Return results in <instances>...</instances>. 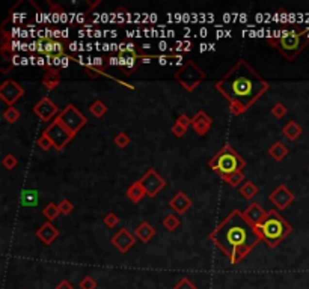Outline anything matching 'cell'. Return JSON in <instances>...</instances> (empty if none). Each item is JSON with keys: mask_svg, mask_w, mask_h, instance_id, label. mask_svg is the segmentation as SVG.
<instances>
[{"mask_svg": "<svg viewBox=\"0 0 309 289\" xmlns=\"http://www.w3.org/2000/svg\"><path fill=\"white\" fill-rule=\"evenodd\" d=\"M214 88L229 103L231 113L238 116L246 113L269 91L270 85L246 61H238Z\"/></svg>", "mask_w": 309, "mask_h": 289, "instance_id": "obj_1", "label": "cell"}, {"mask_svg": "<svg viewBox=\"0 0 309 289\" xmlns=\"http://www.w3.org/2000/svg\"><path fill=\"white\" fill-rule=\"evenodd\" d=\"M208 238L229 259L232 265L242 262L258 243L262 241L257 228L252 226L238 210L229 213V215L210 233Z\"/></svg>", "mask_w": 309, "mask_h": 289, "instance_id": "obj_2", "label": "cell"}, {"mask_svg": "<svg viewBox=\"0 0 309 289\" xmlns=\"http://www.w3.org/2000/svg\"><path fill=\"white\" fill-rule=\"evenodd\" d=\"M267 43L282 53L287 61H294L309 44V30L299 24H291L280 36L267 38Z\"/></svg>", "mask_w": 309, "mask_h": 289, "instance_id": "obj_3", "label": "cell"}, {"mask_svg": "<svg viewBox=\"0 0 309 289\" xmlns=\"http://www.w3.org/2000/svg\"><path fill=\"white\" fill-rule=\"evenodd\" d=\"M257 230L261 240L269 247L275 249L290 235L293 228L276 210H270L267 211V217L264 222L257 226Z\"/></svg>", "mask_w": 309, "mask_h": 289, "instance_id": "obj_4", "label": "cell"}, {"mask_svg": "<svg viewBox=\"0 0 309 289\" xmlns=\"http://www.w3.org/2000/svg\"><path fill=\"white\" fill-rule=\"evenodd\" d=\"M208 166L214 170L220 178L232 175L235 172H243L246 167V161L238 155L237 151L231 145H225L219 152L208 161Z\"/></svg>", "mask_w": 309, "mask_h": 289, "instance_id": "obj_5", "label": "cell"}, {"mask_svg": "<svg viewBox=\"0 0 309 289\" xmlns=\"http://www.w3.org/2000/svg\"><path fill=\"white\" fill-rule=\"evenodd\" d=\"M174 77L187 92H192L205 80V73L198 65H196V62L187 61L184 65L181 66V70H178L175 73Z\"/></svg>", "mask_w": 309, "mask_h": 289, "instance_id": "obj_6", "label": "cell"}, {"mask_svg": "<svg viewBox=\"0 0 309 289\" xmlns=\"http://www.w3.org/2000/svg\"><path fill=\"white\" fill-rule=\"evenodd\" d=\"M44 134L51 140L53 148L56 151H62L76 137V134L69 131L59 119L51 121L49 123V127L44 130Z\"/></svg>", "mask_w": 309, "mask_h": 289, "instance_id": "obj_7", "label": "cell"}, {"mask_svg": "<svg viewBox=\"0 0 309 289\" xmlns=\"http://www.w3.org/2000/svg\"><path fill=\"white\" fill-rule=\"evenodd\" d=\"M56 119H59L64 125L74 134H77L83 127L86 125V122H88L86 116L81 115L80 110L76 106H73V104L66 106L62 112L58 115V118H56Z\"/></svg>", "mask_w": 309, "mask_h": 289, "instance_id": "obj_8", "label": "cell"}, {"mask_svg": "<svg viewBox=\"0 0 309 289\" xmlns=\"http://www.w3.org/2000/svg\"><path fill=\"white\" fill-rule=\"evenodd\" d=\"M139 183L142 184L146 196H149V198H156L166 185V181L160 176V173L154 169H149L142 178H140Z\"/></svg>", "mask_w": 309, "mask_h": 289, "instance_id": "obj_9", "label": "cell"}, {"mask_svg": "<svg viewBox=\"0 0 309 289\" xmlns=\"http://www.w3.org/2000/svg\"><path fill=\"white\" fill-rule=\"evenodd\" d=\"M23 95H24V89L16 80H6L0 85V98L9 107H14V104H16Z\"/></svg>", "mask_w": 309, "mask_h": 289, "instance_id": "obj_10", "label": "cell"}, {"mask_svg": "<svg viewBox=\"0 0 309 289\" xmlns=\"http://www.w3.org/2000/svg\"><path fill=\"white\" fill-rule=\"evenodd\" d=\"M35 50L39 54H44V56H65V50L64 46L59 43V41H54L51 38L44 39L39 38L35 43Z\"/></svg>", "mask_w": 309, "mask_h": 289, "instance_id": "obj_11", "label": "cell"}, {"mask_svg": "<svg viewBox=\"0 0 309 289\" xmlns=\"http://www.w3.org/2000/svg\"><path fill=\"white\" fill-rule=\"evenodd\" d=\"M269 199L279 211H282V210H287L288 206L294 202L296 196H294V193L291 190H288L285 185H279L273 193H270Z\"/></svg>", "mask_w": 309, "mask_h": 289, "instance_id": "obj_12", "label": "cell"}, {"mask_svg": "<svg viewBox=\"0 0 309 289\" xmlns=\"http://www.w3.org/2000/svg\"><path fill=\"white\" fill-rule=\"evenodd\" d=\"M33 113L44 122L51 121L56 115H58V106H56L50 98L44 96L43 100H39L35 107H33Z\"/></svg>", "mask_w": 309, "mask_h": 289, "instance_id": "obj_13", "label": "cell"}, {"mask_svg": "<svg viewBox=\"0 0 309 289\" xmlns=\"http://www.w3.org/2000/svg\"><path fill=\"white\" fill-rule=\"evenodd\" d=\"M134 243H136V237L129 232V229H121L118 233H115V235L112 237V244H114L121 253H127L134 245Z\"/></svg>", "mask_w": 309, "mask_h": 289, "instance_id": "obj_14", "label": "cell"}, {"mask_svg": "<svg viewBox=\"0 0 309 289\" xmlns=\"http://www.w3.org/2000/svg\"><path fill=\"white\" fill-rule=\"evenodd\" d=\"M211 125H213V119L210 118L204 110L196 112V115L192 118V127L198 136H205L210 130H211Z\"/></svg>", "mask_w": 309, "mask_h": 289, "instance_id": "obj_15", "label": "cell"}, {"mask_svg": "<svg viewBox=\"0 0 309 289\" xmlns=\"http://www.w3.org/2000/svg\"><path fill=\"white\" fill-rule=\"evenodd\" d=\"M243 215H244V218L247 220V222L252 225V226H258V225H261L264 220H265V217H267V213L262 210V206L258 203V202H254V203H250L247 208L243 211Z\"/></svg>", "mask_w": 309, "mask_h": 289, "instance_id": "obj_16", "label": "cell"}, {"mask_svg": "<svg viewBox=\"0 0 309 289\" xmlns=\"http://www.w3.org/2000/svg\"><path fill=\"white\" fill-rule=\"evenodd\" d=\"M36 237L43 241V244L50 245L56 238L59 237V230L56 229V226L51 222H47L36 230Z\"/></svg>", "mask_w": 309, "mask_h": 289, "instance_id": "obj_17", "label": "cell"}, {"mask_svg": "<svg viewBox=\"0 0 309 289\" xmlns=\"http://www.w3.org/2000/svg\"><path fill=\"white\" fill-rule=\"evenodd\" d=\"M169 205H171V208L178 213V214H184L187 213V210L192 206V200L189 199V196L186 195V193H177V195L169 200Z\"/></svg>", "mask_w": 309, "mask_h": 289, "instance_id": "obj_18", "label": "cell"}, {"mask_svg": "<svg viewBox=\"0 0 309 289\" xmlns=\"http://www.w3.org/2000/svg\"><path fill=\"white\" fill-rule=\"evenodd\" d=\"M134 237H137L142 243H149L156 237V229H154L148 222H142L134 230Z\"/></svg>", "mask_w": 309, "mask_h": 289, "instance_id": "obj_19", "label": "cell"}, {"mask_svg": "<svg viewBox=\"0 0 309 289\" xmlns=\"http://www.w3.org/2000/svg\"><path fill=\"white\" fill-rule=\"evenodd\" d=\"M61 73L56 70V68H49L47 73L44 74V80H43V85L46 89L49 91H54L61 85Z\"/></svg>", "mask_w": 309, "mask_h": 289, "instance_id": "obj_20", "label": "cell"}, {"mask_svg": "<svg viewBox=\"0 0 309 289\" xmlns=\"http://www.w3.org/2000/svg\"><path fill=\"white\" fill-rule=\"evenodd\" d=\"M302 133H303V130H302V127L299 125V123H297L296 121H290V122L287 123V125L282 128L284 137H285V139H288L290 142L297 140L299 137L302 136Z\"/></svg>", "mask_w": 309, "mask_h": 289, "instance_id": "obj_21", "label": "cell"}, {"mask_svg": "<svg viewBox=\"0 0 309 289\" xmlns=\"http://www.w3.org/2000/svg\"><path fill=\"white\" fill-rule=\"evenodd\" d=\"M146 195L142 184H140L139 181L133 183L129 188H127V198L133 202V203H139L140 200H142V198Z\"/></svg>", "mask_w": 309, "mask_h": 289, "instance_id": "obj_22", "label": "cell"}, {"mask_svg": "<svg viewBox=\"0 0 309 289\" xmlns=\"http://www.w3.org/2000/svg\"><path fill=\"white\" fill-rule=\"evenodd\" d=\"M269 155L275 161H282L288 155V148L282 142H276L269 148Z\"/></svg>", "mask_w": 309, "mask_h": 289, "instance_id": "obj_23", "label": "cell"}, {"mask_svg": "<svg viewBox=\"0 0 309 289\" xmlns=\"http://www.w3.org/2000/svg\"><path fill=\"white\" fill-rule=\"evenodd\" d=\"M240 193H242V196L244 198V199H254L258 193H260V190H258V187L252 183V181H244L243 184H242V187H240Z\"/></svg>", "mask_w": 309, "mask_h": 289, "instance_id": "obj_24", "label": "cell"}, {"mask_svg": "<svg viewBox=\"0 0 309 289\" xmlns=\"http://www.w3.org/2000/svg\"><path fill=\"white\" fill-rule=\"evenodd\" d=\"M21 203L24 206H36L38 205V191L36 190H26V191H23Z\"/></svg>", "mask_w": 309, "mask_h": 289, "instance_id": "obj_25", "label": "cell"}, {"mask_svg": "<svg viewBox=\"0 0 309 289\" xmlns=\"http://www.w3.org/2000/svg\"><path fill=\"white\" fill-rule=\"evenodd\" d=\"M43 214L44 217L47 218V222H54L56 218H58L61 215V211H59V205H56V203H49L46 208L43 210Z\"/></svg>", "mask_w": 309, "mask_h": 289, "instance_id": "obj_26", "label": "cell"}, {"mask_svg": "<svg viewBox=\"0 0 309 289\" xmlns=\"http://www.w3.org/2000/svg\"><path fill=\"white\" fill-rule=\"evenodd\" d=\"M89 110H91L92 116H95L97 119H101V118L107 113V106H106L103 101L97 100V101L89 107Z\"/></svg>", "mask_w": 309, "mask_h": 289, "instance_id": "obj_27", "label": "cell"}, {"mask_svg": "<svg viewBox=\"0 0 309 289\" xmlns=\"http://www.w3.org/2000/svg\"><path fill=\"white\" fill-rule=\"evenodd\" d=\"M222 180L227 183V184H229L231 187H238V185L242 184V181H244V175H243V172H235L232 175L223 176Z\"/></svg>", "mask_w": 309, "mask_h": 289, "instance_id": "obj_28", "label": "cell"}, {"mask_svg": "<svg viewBox=\"0 0 309 289\" xmlns=\"http://www.w3.org/2000/svg\"><path fill=\"white\" fill-rule=\"evenodd\" d=\"M163 226L169 230V232H172V230H175L178 226H179V220H178V217L177 215H174V214H167L164 218H163Z\"/></svg>", "mask_w": 309, "mask_h": 289, "instance_id": "obj_29", "label": "cell"}, {"mask_svg": "<svg viewBox=\"0 0 309 289\" xmlns=\"http://www.w3.org/2000/svg\"><path fill=\"white\" fill-rule=\"evenodd\" d=\"M3 118L9 123H16L20 119V112H18L16 107H8L5 112H3Z\"/></svg>", "mask_w": 309, "mask_h": 289, "instance_id": "obj_30", "label": "cell"}, {"mask_svg": "<svg viewBox=\"0 0 309 289\" xmlns=\"http://www.w3.org/2000/svg\"><path fill=\"white\" fill-rule=\"evenodd\" d=\"M114 142H115V145H116L118 148L124 149V148H127V146L130 145V137H129V134H127V133L121 131V133H118V134L115 136Z\"/></svg>", "mask_w": 309, "mask_h": 289, "instance_id": "obj_31", "label": "cell"}, {"mask_svg": "<svg viewBox=\"0 0 309 289\" xmlns=\"http://www.w3.org/2000/svg\"><path fill=\"white\" fill-rule=\"evenodd\" d=\"M287 113H288V108H287L282 103L275 104L273 108H272V115H273L275 118H277V119H282Z\"/></svg>", "mask_w": 309, "mask_h": 289, "instance_id": "obj_32", "label": "cell"}, {"mask_svg": "<svg viewBox=\"0 0 309 289\" xmlns=\"http://www.w3.org/2000/svg\"><path fill=\"white\" fill-rule=\"evenodd\" d=\"M2 164H3V167H5V169L12 170V169H16V167H17L18 160H17V157H14L12 154H8V155L2 160Z\"/></svg>", "mask_w": 309, "mask_h": 289, "instance_id": "obj_33", "label": "cell"}, {"mask_svg": "<svg viewBox=\"0 0 309 289\" xmlns=\"http://www.w3.org/2000/svg\"><path fill=\"white\" fill-rule=\"evenodd\" d=\"M103 222H104V225H106L109 229H112V228H115V226L119 223V217H118L115 213H109V214L104 217Z\"/></svg>", "mask_w": 309, "mask_h": 289, "instance_id": "obj_34", "label": "cell"}, {"mask_svg": "<svg viewBox=\"0 0 309 289\" xmlns=\"http://www.w3.org/2000/svg\"><path fill=\"white\" fill-rule=\"evenodd\" d=\"M73 210H74V205H73L71 202H69L68 199L61 200V203H59V211H61V214L68 215L69 213H73Z\"/></svg>", "mask_w": 309, "mask_h": 289, "instance_id": "obj_35", "label": "cell"}, {"mask_svg": "<svg viewBox=\"0 0 309 289\" xmlns=\"http://www.w3.org/2000/svg\"><path fill=\"white\" fill-rule=\"evenodd\" d=\"M38 146L43 149V151H49V149L53 148V143H51V140L49 139V137L43 133V134L39 136V139H38Z\"/></svg>", "mask_w": 309, "mask_h": 289, "instance_id": "obj_36", "label": "cell"}, {"mask_svg": "<svg viewBox=\"0 0 309 289\" xmlns=\"http://www.w3.org/2000/svg\"><path fill=\"white\" fill-rule=\"evenodd\" d=\"M79 286H80V289H97V282L92 277L86 276L80 280Z\"/></svg>", "mask_w": 309, "mask_h": 289, "instance_id": "obj_37", "label": "cell"}, {"mask_svg": "<svg viewBox=\"0 0 309 289\" xmlns=\"http://www.w3.org/2000/svg\"><path fill=\"white\" fill-rule=\"evenodd\" d=\"M174 289H198V288H196V285L192 283L187 277H182V279L174 286Z\"/></svg>", "mask_w": 309, "mask_h": 289, "instance_id": "obj_38", "label": "cell"}, {"mask_svg": "<svg viewBox=\"0 0 309 289\" xmlns=\"http://www.w3.org/2000/svg\"><path fill=\"white\" fill-rule=\"evenodd\" d=\"M171 131L174 133V136L175 137H182V136H184L186 133H187V128H184V127H181L179 125V123H174V125H172V128H171Z\"/></svg>", "mask_w": 309, "mask_h": 289, "instance_id": "obj_39", "label": "cell"}, {"mask_svg": "<svg viewBox=\"0 0 309 289\" xmlns=\"http://www.w3.org/2000/svg\"><path fill=\"white\" fill-rule=\"evenodd\" d=\"M177 123H179L181 127H184V128H189L192 125V118H189L187 115H181L178 119H177Z\"/></svg>", "mask_w": 309, "mask_h": 289, "instance_id": "obj_40", "label": "cell"}, {"mask_svg": "<svg viewBox=\"0 0 309 289\" xmlns=\"http://www.w3.org/2000/svg\"><path fill=\"white\" fill-rule=\"evenodd\" d=\"M56 289H74V285L69 283L68 280H62L58 286H56Z\"/></svg>", "mask_w": 309, "mask_h": 289, "instance_id": "obj_41", "label": "cell"}, {"mask_svg": "<svg viewBox=\"0 0 309 289\" xmlns=\"http://www.w3.org/2000/svg\"><path fill=\"white\" fill-rule=\"evenodd\" d=\"M36 63H38V65H41V66H44V65H47V61H46L43 56H39V58L36 59Z\"/></svg>", "mask_w": 309, "mask_h": 289, "instance_id": "obj_42", "label": "cell"}, {"mask_svg": "<svg viewBox=\"0 0 309 289\" xmlns=\"http://www.w3.org/2000/svg\"><path fill=\"white\" fill-rule=\"evenodd\" d=\"M86 3H88L91 8H95V6H98V5H100L101 2H100V0H97V2H91V0H86Z\"/></svg>", "mask_w": 309, "mask_h": 289, "instance_id": "obj_43", "label": "cell"}]
</instances>
